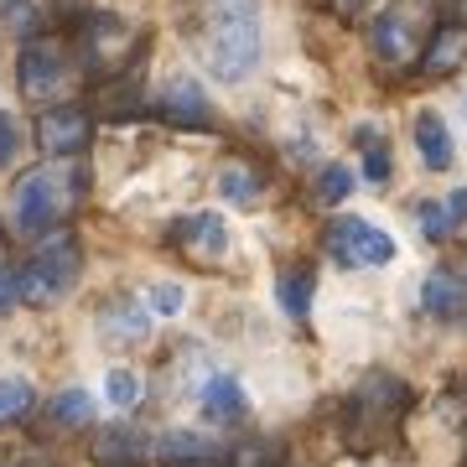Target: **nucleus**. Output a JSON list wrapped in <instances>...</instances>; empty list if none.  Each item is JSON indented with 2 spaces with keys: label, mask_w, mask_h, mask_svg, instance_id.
Instances as JSON below:
<instances>
[{
  "label": "nucleus",
  "mask_w": 467,
  "mask_h": 467,
  "mask_svg": "<svg viewBox=\"0 0 467 467\" xmlns=\"http://www.w3.org/2000/svg\"><path fill=\"white\" fill-rule=\"evenodd\" d=\"M36 140L47 156H73V150L88 146V115L78 104H63V109H47L42 125H36Z\"/></svg>",
  "instance_id": "0eeeda50"
},
{
  "label": "nucleus",
  "mask_w": 467,
  "mask_h": 467,
  "mask_svg": "<svg viewBox=\"0 0 467 467\" xmlns=\"http://www.w3.org/2000/svg\"><path fill=\"white\" fill-rule=\"evenodd\" d=\"M99 333L109 337V343H140V337L150 333V312H146V301H135V296L109 301V306L99 312Z\"/></svg>",
  "instance_id": "f8f14e48"
},
{
  "label": "nucleus",
  "mask_w": 467,
  "mask_h": 467,
  "mask_svg": "<svg viewBox=\"0 0 467 467\" xmlns=\"http://www.w3.org/2000/svg\"><path fill=\"white\" fill-rule=\"evenodd\" d=\"M420 306H426L436 322L467 317V281H462V270H451V265L431 270V275H426V291H420Z\"/></svg>",
  "instance_id": "6e6552de"
},
{
  "label": "nucleus",
  "mask_w": 467,
  "mask_h": 467,
  "mask_svg": "<svg viewBox=\"0 0 467 467\" xmlns=\"http://www.w3.org/2000/svg\"><path fill=\"white\" fill-rule=\"evenodd\" d=\"M150 306H156L161 317H171V312H182V291H177V285H156V291H150Z\"/></svg>",
  "instance_id": "c85d7f7f"
},
{
  "label": "nucleus",
  "mask_w": 467,
  "mask_h": 467,
  "mask_svg": "<svg viewBox=\"0 0 467 467\" xmlns=\"http://www.w3.org/2000/svg\"><path fill=\"white\" fill-rule=\"evenodd\" d=\"M78 198V171L73 167H36L11 187V229L36 239L63 223V213Z\"/></svg>",
  "instance_id": "f03ea898"
},
{
  "label": "nucleus",
  "mask_w": 467,
  "mask_h": 467,
  "mask_svg": "<svg viewBox=\"0 0 467 467\" xmlns=\"http://www.w3.org/2000/svg\"><path fill=\"white\" fill-rule=\"evenodd\" d=\"M270 462H275L270 441H244V447H229L218 457V467H270Z\"/></svg>",
  "instance_id": "5701e85b"
},
{
  "label": "nucleus",
  "mask_w": 467,
  "mask_h": 467,
  "mask_svg": "<svg viewBox=\"0 0 467 467\" xmlns=\"http://www.w3.org/2000/svg\"><path fill=\"white\" fill-rule=\"evenodd\" d=\"M410 26H416V11L410 5H395L374 21V52L384 63H405L410 57Z\"/></svg>",
  "instance_id": "4468645a"
},
{
  "label": "nucleus",
  "mask_w": 467,
  "mask_h": 467,
  "mask_svg": "<svg viewBox=\"0 0 467 467\" xmlns=\"http://www.w3.org/2000/svg\"><path fill=\"white\" fill-rule=\"evenodd\" d=\"M416 150H420V161L431 171H447L451 167V130H447V119L441 115H420L416 119Z\"/></svg>",
  "instance_id": "f3484780"
},
{
  "label": "nucleus",
  "mask_w": 467,
  "mask_h": 467,
  "mask_svg": "<svg viewBox=\"0 0 467 467\" xmlns=\"http://www.w3.org/2000/svg\"><path fill=\"white\" fill-rule=\"evenodd\" d=\"M21 301V281H16V270H0V317L11 312Z\"/></svg>",
  "instance_id": "c756f323"
},
{
  "label": "nucleus",
  "mask_w": 467,
  "mask_h": 467,
  "mask_svg": "<svg viewBox=\"0 0 467 467\" xmlns=\"http://www.w3.org/2000/svg\"><path fill=\"white\" fill-rule=\"evenodd\" d=\"M150 451H156V462H167V467H218V457H223V447L208 441L202 431H167Z\"/></svg>",
  "instance_id": "9d476101"
},
{
  "label": "nucleus",
  "mask_w": 467,
  "mask_h": 467,
  "mask_svg": "<svg viewBox=\"0 0 467 467\" xmlns=\"http://www.w3.org/2000/svg\"><path fill=\"white\" fill-rule=\"evenodd\" d=\"M150 457V441L140 426H104L94 436V462L99 467H140Z\"/></svg>",
  "instance_id": "1a4fd4ad"
},
{
  "label": "nucleus",
  "mask_w": 467,
  "mask_h": 467,
  "mask_svg": "<svg viewBox=\"0 0 467 467\" xmlns=\"http://www.w3.org/2000/svg\"><path fill=\"white\" fill-rule=\"evenodd\" d=\"M202 416L213 420V426H244V416H250L244 384L234 379V374H213V379L202 384Z\"/></svg>",
  "instance_id": "9b49d317"
},
{
  "label": "nucleus",
  "mask_w": 467,
  "mask_h": 467,
  "mask_svg": "<svg viewBox=\"0 0 467 467\" xmlns=\"http://www.w3.org/2000/svg\"><path fill=\"white\" fill-rule=\"evenodd\" d=\"M218 192H223L229 202H239V208H244V202L260 198V182H254V171L244 167V161H229V167L218 171Z\"/></svg>",
  "instance_id": "aec40b11"
},
{
  "label": "nucleus",
  "mask_w": 467,
  "mask_h": 467,
  "mask_svg": "<svg viewBox=\"0 0 467 467\" xmlns=\"http://www.w3.org/2000/svg\"><path fill=\"white\" fill-rule=\"evenodd\" d=\"M462 223H467V187H457L447 202H420V234L426 239H447Z\"/></svg>",
  "instance_id": "a211bd4d"
},
{
  "label": "nucleus",
  "mask_w": 467,
  "mask_h": 467,
  "mask_svg": "<svg viewBox=\"0 0 467 467\" xmlns=\"http://www.w3.org/2000/svg\"><path fill=\"white\" fill-rule=\"evenodd\" d=\"M171 239L182 244L192 260H202V265H218L223 254H229V223L218 213H192V218H182L177 229H171Z\"/></svg>",
  "instance_id": "423d86ee"
},
{
  "label": "nucleus",
  "mask_w": 467,
  "mask_h": 467,
  "mask_svg": "<svg viewBox=\"0 0 467 467\" xmlns=\"http://www.w3.org/2000/svg\"><path fill=\"white\" fill-rule=\"evenodd\" d=\"M32 400H36V389L26 379H0V426H11V420H21L26 410H32Z\"/></svg>",
  "instance_id": "412c9836"
},
{
  "label": "nucleus",
  "mask_w": 467,
  "mask_h": 467,
  "mask_svg": "<svg viewBox=\"0 0 467 467\" xmlns=\"http://www.w3.org/2000/svg\"><path fill=\"white\" fill-rule=\"evenodd\" d=\"M88 416H94V395H88V389H63V395L52 400V420H57V426H84Z\"/></svg>",
  "instance_id": "4be33fe9"
},
{
  "label": "nucleus",
  "mask_w": 467,
  "mask_h": 467,
  "mask_svg": "<svg viewBox=\"0 0 467 467\" xmlns=\"http://www.w3.org/2000/svg\"><path fill=\"white\" fill-rule=\"evenodd\" d=\"M348 187H353V171L348 167H327V171H322V182H317V198L322 202H343V198H348Z\"/></svg>",
  "instance_id": "b1692460"
},
{
  "label": "nucleus",
  "mask_w": 467,
  "mask_h": 467,
  "mask_svg": "<svg viewBox=\"0 0 467 467\" xmlns=\"http://www.w3.org/2000/svg\"><path fill=\"white\" fill-rule=\"evenodd\" d=\"M0 11H5V21H11V32H32L36 26V5L32 0H0Z\"/></svg>",
  "instance_id": "a878e982"
},
{
  "label": "nucleus",
  "mask_w": 467,
  "mask_h": 467,
  "mask_svg": "<svg viewBox=\"0 0 467 467\" xmlns=\"http://www.w3.org/2000/svg\"><path fill=\"white\" fill-rule=\"evenodd\" d=\"M16 146H21V135H16V119L0 109V167H11L16 161Z\"/></svg>",
  "instance_id": "cd10ccee"
},
{
  "label": "nucleus",
  "mask_w": 467,
  "mask_h": 467,
  "mask_svg": "<svg viewBox=\"0 0 467 467\" xmlns=\"http://www.w3.org/2000/svg\"><path fill=\"white\" fill-rule=\"evenodd\" d=\"M327 250H333L337 265H389L395 260V239L384 229H374L368 218H333L327 223Z\"/></svg>",
  "instance_id": "20e7f679"
},
{
  "label": "nucleus",
  "mask_w": 467,
  "mask_h": 467,
  "mask_svg": "<svg viewBox=\"0 0 467 467\" xmlns=\"http://www.w3.org/2000/svg\"><path fill=\"white\" fill-rule=\"evenodd\" d=\"M364 177L368 182H384L389 177V156H384V146L368 130H364Z\"/></svg>",
  "instance_id": "393cba45"
},
{
  "label": "nucleus",
  "mask_w": 467,
  "mask_h": 467,
  "mask_svg": "<svg viewBox=\"0 0 467 467\" xmlns=\"http://www.w3.org/2000/svg\"><path fill=\"white\" fill-rule=\"evenodd\" d=\"M63 73H67V63H63V47H57V42L36 36V42H26V47H21L16 78H21V88H26L32 99L57 94V88H63Z\"/></svg>",
  "instance_id": "39448f33"
},
{
  "label": "nucleus",
  "mask_w": 467,
  "mask_h": 467,
  "mask_svg": "<svg viewBox=\"0 0 467 467\" xmlns=\"http://www.w3.org/2000/svg\"><path fill=\"white\" fill-rule=\"evenodd\" d=\"M275 291H281V306L291 312V317H306V312H312V291H317V281H312V270L306 265H291L281 281H275Z\"/></svg>",
  "instance_id": "6ab92c4d"
},
{
  "label": "nucleus",
  "mask_w": 467,
  "mask_h": 467,
  "mask_svg": "<svg viewBox=\"0 0 467 467\" xmlns=\"http://www.w3.org/2000/svg\"><path fill=\"white\" fill-rule=\"evenodd\" d=\"M78 270H84V254H78V244H73L67 234H57V239H47V244H42V250H36L32 260L16 270L21 301H32V306L63 301L67 291H73V281H78Z\"/></svg>",
  "instance_id": "7ed1b4c3"
},
{
  "label": "nucleus",
  "mask_w": 467,
  "mask_h": 467,
  "mask_svg": "<svg viewBox=\"0 0 467 467\" xmlns=\"http://www.w3.org/2000/svg\"><path fill=\"white\" fill-rule=\"evenodd\" d=\"M202 52L223 84H239L260 63V0H213Z\"/></svg>",
  "instance_id": "f257e3e1"
},
{
  "label": "nucleus",
  "mask_w": 467,
  "mask_h": 467,
  "mask_svg": "<svg viewBox=\"0 0 467 467\" xmlns=\"http://www.w3.org/2000/svg\"><path fill=\"white\" fill-rule=\"evenodd\" d=\"M405 405V384L395 379V374H368L364 384H358V395H353V410L358 416H379L384 426H389V416Z\"/></svg>",
  "instance_id": "ddd939ff"
},
{
  "label": "nucleus",
  "mask_w": 467,
  "mask_h": 467,
  "mask_svg": "<svg viewBox=\"0 0 467 467\" xmlns=\"http://www.w3.org/2000/svg\"><path fill=\"white\" fill-rule=\"evenodd\" d=\"M104 389H109V400H115V405H135V395H140V384H135L125 368H115V374L104 379Z\"/></svg>",
  "instance_id": "bb28decb"
},
{
  "label": "nucleus",
  "mask_w": 467,
  "mask_h": 467,
  "mask_svg": "<svg viewBox=\"0 0 467 467\" xmlns=\"http://www.w3.org/2000/svg\"><path fill=\"white\" fill-rule=\"evenodd\" d=\"M161 115L171 119V125H208V94H202L192 78H171L167 94H161Z\"/></svg>",
  "instance_id": "2eb2a0df"
},
{
  "label": "nucleus",
  "mask_w": 467,
  "mask_h": 467,
  "mask_svg": "<svg viewBox=\"0 0 467 467\" xmlns=\"http://www.w3.org/2000/svg\"><path fill=\"white\" fill-rule=\"evenodd\" d=\"M462 63H467V26H462V21H447V26H436L431 47H426V73L447 78V73H457Z\"/></svg>",
  "instance_id": "dca6fc26"
}]
</instances>
